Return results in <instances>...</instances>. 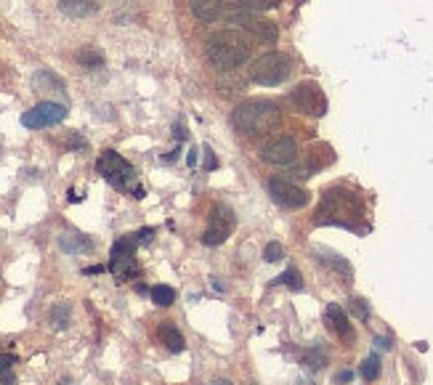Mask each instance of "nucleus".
I'll list each match as a JSON object with an SVG mask.
<instances>
[{
  "label": "nucleus",
  "instance_id": "obj_1",
  "mask_svg": "<svg viewBox=\"0 0 433 385\" xmlns=\"http://www.w3.org/2000/svg\"><path fill=\"white\" fill-rule=\"evenodd\" d=\"M205 53L218 70H237L250 59L252 45L247 35L240 30H218L205 43Z\"/></svg>",
  "mask_w": 433,
  "mask_h": 385
},
{
  "label": "nucleus",
  "instance_id": "obj_2",
  "mask_svg": "<svg viewBox=\"0 0 433 385\" xmlns=\"http://www.w3.org/2000/svg\"><path fill=\"white\" fill-rule=\"evenodd\" d=\"M282 122V112L269 99H250L240 104L232 114V125L242 136H263Z\"/></svg>",
  "mask_w": 433,
  "mask_h": 385
},
{
  "label": "nucleus",
  "instance_id": "obj_3",
  "mask_svg": "<svg viewBox=\"0 0 433 385\" xmlns=\"http://www.w3.org/2000/svg\"><path fill=\"white\" fill-rule=\"evenodd\" d=\"M319 223H335L346 229H356V221L362 218V202L353 192L346 189H327L322 197V205L316 210Z\"/></svg>",
  "mask_w": 433,
  "mask_h": 385
},
{
  "label": "nucleus",
  "instance_id": "obj_4",
  "mask_svg": "<svg viewBox=\"0 0 433 385\" xmlns=\"http://www.w3.org/2000/svg\"><path fill=\"white\" fill-rule=\"evenodd\" d=\"M292 75V59L282 51H269L258 56L250 67V80L258 85H282Z\"/></svg>",
  "mask_w": 433,
  "mask_h": 385
},
{
  "label": "nucleus",
  "instance_id": "obj_5",
  "mask_svg": "<svg viewBox=\"0 0 433 385\" xmlns=\"http://www.w3.org/2000/svg\"><path fill=\"white\" fill-rule=\"evenodd\" d=\"M96 170H99L101 178H104V181H109L114 189H128V186L136 181V170H133V165L128 163L125 157H120L114 149L101 152L99 163H96Z\"/></svg>",
  "mask_w": 433,
  "mask_h": 385
},
{
  "label": "nucleus",
  "instance_id": "obj_6",
  "mask_svg": "<svg viewBox=\"0 0 433 385\" xmlns=\"http://www.w3.org/2000/svg\"><path fill=\"white\" fill-rule=\"evenodd\" d=\"M290 104L301 112V114H309V117H324V112H327V96H324L322 88L311 80H306L292 88Z\"/></svg>",
  "mask_w": 433,
  "mask_h": 385
},
{
  "label": "nucleus",
  "instance_id": "obj_7",
  "mask_svg": "<svg viewBox=\"0 0 433 385\" xmlns=\"http://www.w3.org/2000/svg\"><path fill=\"white\" fill-rule=\"evenodd\" d=\"M234 226H237V218H234L232 207H226L221 202L213 205L210 215H208V229L202 232V244L215 247V244L226 242V237L234 232Z\"/></svg>",
  "mask_w": 433,
  "mask_h": 385
},
{
  "label": "nucleus",
  "instance_id": "obj_8",
  "mask_svg": "<svg viewBox=\"0 0 433 385\" xmlns=\"http://www.w3.org/2000/svg\"><path fill=\"white\" fill-rule=\"evenodd\" d=\"M266 189H269L274 202L287 207V210H301V207H306L309 200H311V194L306 192V189H301L298 183L292 181H284V178H269V181H266Z\"/></svg>",
  "mask_w": 433,
  "mask_h": 385
},
{
  "label": "nucleus",
  "instance_id": "obj_9",
  "mask_svg": "<svg viewBox=\"0 0 433 385\" xmlns=\"http://www.w3.org/2000/svg\"><path fill=\"white\" fill-rule=\"evenodd\" d=\"M226 16H229L234 24H240V27H245L247 32H252V35H255L258 40H263V43H277V38H279V30H277V24H274V21L258 19V16H255V13H250L247 9L229 11Z\"/></svg>",
  "mask_w": 433,
  "mask_h": 385
},
{
  "label": "nucleus",
  "instance_id": "obj_10",
  "mask_svg": "<svg viewBox=\"0 0 433 385\" xmlns=\"http://www.w3.org/2000/svg\"><path fill=\"white\" fill-rule=\"evenodd\" d=\"M67 117V107L56 102H43L38 104L35 109L24 112L21 114V125L30 128V131H38V128H48V125H56Z\"/></svg>",
  "mask_w": 433,
  "mask_h": 385
},
{
  "label": "nucleus",
  "instance_id": "obj_11",
  "mask_svg": "<svg viewBox=\"0 0 433 385\" xmlns=\"http://www.w3.org/2000/svg\"><path fill=\"white\" fill-rule=\"evenodd\" d=\"M261 160L269 165H292L298 160V143L287 139V136H279V139H272L261 149Z\"/></svg>",
  "mask_w": 433,
  "mask_h": 385
},
{
  "label": "nucleus",
  "instance_id": "obj_12",
  "mask_svg": "<svg viewBox=\"0 0 433 385\" xmlns=\"http://www.w3.org/2000/svg\"><path fill=\"white\" fill-rule=\"evenodd\" d=\"M189 9L200 21H218L229 13V0H189Z\"/></svg>",
  "mask_w": 433,
  "mask_h": 385
},
{
  "label": "nucleus",
  "instance_id": "obj_13",
  "mask_svg": "<svg viewBox=\"0 0 433 385\" xmlns=\"http://www.w3.org/2000/svg\"><path fill=\"white\" fill-rule=\"evenodd\" d=\"M324 322H327V327H330L338 337H343V340H353V327H351V322H348L346 311H343L338 303H330L324 308Z\"/></svg>",
  "mask_w": 433,
  "mask_h": 385
},
{
  "label": "nucleus",
  "instance_id": "obj_14",
  "mask_svg": "<svg viewBox=\"0 0 433 385\" xmlns=\"http://www.w3.org/2000/svg\"><path fill=\"white\" fill-rule=\"evenodd\" d=\"M59 247L64 253L70 255H80V253H91L93 250V242L85 237V234H77V232H64L59 237Z\"/></svg>",
  "mask_w": 433,
  "mask_h": 385
},
{
  "label": "nucleus",
  "instance_id": "obj_15",
  "mask_svg": "<svg viewBox=\"0 0 433 385\" xmlns=\"http://www.w3.org/2000/svg\"><path fill=\"white\" fill-rule=\"evenodd\" d=\"M109 271L117 276V282H128L139 274V264H136V255H125V258H112Z\"/></svg>",
  "mask_w": 433,
  "mask_h": 385
},
{
  "label": "nucleus",
  "instance_id": "obj_16",
  "mask_svg": "<svg viewBox=\"0 0 433 385\" xmlns=\"http://www.w3.org/2000/svg\"><path fill=\"white\" fill-rule=\"evenodd\" d=\"M32 85H35V91L38 93H59L61 99H64V82L48 70H41L35 77H32Z\"/></svg>",
  "mask_w": 433,
  "mask_h": 385
},
{
  "label": "nucleus",
  "instance_id": "obj_17",
  "mask_svg": "<svg viewBox=\"0 0 433 385\" xmlns=\"http://www.w3.org/2000/svg\"><path fill=\"white\" fill-rule=\"evenodd\" d=\"M61 13H67L72 19H85V16H93L96 13V3L91 0H59Z\"/></svg>",
  "mask_w": 433,
  "mask_h": 385
},
{
  "label": "nucleus",
  "instance_id": "obj_18",
  "mask_svg": "<svg viewBox=\"0 0 433 385\" xmlns=\"http://www.w3.org/2000/svg\"><path fill=\"white\" fill-rule=\"evenodd\" d=\"M157 335H160L162 345H165L171 354H181L183 348H186V340H183V335L178 332V327L176 325H162Z\"/></svg>",
  "mask_w": 433,
  "mask_h": 385
},
{
  "label": "nucleus",
  "instance_id": "obj_19",
  "mask_svg": "<svg viewBox=\"0 0 433 385\" xmlns=\"http://www.w3.org/2000/svg\"><path fill=\"white\" fill-rule=\"evenodd\" d=\"M77 64H80V67H85V70H101V67H104V56H101L96 48L85 45V48H80V51H77Z\"/></svg>",
  "mask_w": 433,
  "mask_h": 385
},
{
  "label": "nucleus",
  "instance_id": "obj_20",
  "mask_svg": "<svg viewBox=\"0 0 433 385\" xmlns=\"http://www.w3.org/2000/svg\"><path fill=\"white\" fill-rule=\"evenodd\" d=\"M70 319H72V311L67 303H56L50 308V327H53V330H67V327H70Z\"/></svg>",
  "mask_w": 433,
  "mask_h": 385
},
{
  "label": "nucleus",
  "instance_id": "obj_21",
  "mask_svg": "<svg viewBox=\"0 0 433 385\" xmlns=\"http://www.w3.org/2000/svg\"><path fill=\"white\" fill-rule=\"evenodd\" d=\"M149 295H151V300H154V305H162V308H168V305L176 303V290L168 287V284H157V287H151Z\"/></svg>",
  "mask_w": 433,
  "mask_h": 385
},
{
  "label": "nucleus",
  "instance_id": "obj_22",
  "mask_svg": "<svg viewBox=\"0 0 433 385\" xmlns=\"http://www.w3.org/2000/svg\"><path fill=\"white\" fill-rule=\"evenodd\" d=\"M136 237H120L117 242L112 244V253H109V258H125V255H136Z\"/></svg>",
  "mask_w": 433,
  "mask_h": 385
},
{
  "label": "nucleus",
  "instance_id": "obj_23",
  "mask_svg": "<svg viewBox=\"0 0 433 385\" xmlns=\"http://www.w3.org/2000/svg\"><path fill=\"white\" fill-rule=\"evenodd\" d=\"M316 253L324 255V258H319L322 264H327L330 269H335V271H343L346 276H351V266H348L346 258H341V255H335V253H327V250H316Z\"/></svg>",
  "mask_w": 433,
  "mask_h": 385
},
{
  "label": "nucleus",
  "instance_id": "obj_24",
  "mask_svg": "<svg viewBox=\"0 0 433 385\" xmlns=\"http://www.w3.org/2000/svg\"><path fill=\"white\" fill-rule=\"evenodd\" d=\"M303 364H306V369H311V372H322L324 367H327V354L311 348V351L303 354Z\"/></svg>",
  "mask_w": 433,
  "mask_h": 385
},
{
  "label": "nucleus",
  "instance_id": "obj_25",
  "mask_svg": "<svg viewBox=\"0 0 433 385\" xmlns=\"http://www.w3.org/2000/svg\"><path fill=\"white\" fill-rule=\"evenodd\" d=\"M277 284H287L292 293H301L303 290V276L298 269H287L282 276H277Z\"/></svg>",
  "mask_w": 433,
  "mask_h": 385
},
{
  "label": "nucleus",
  "instance_id": "obj_26",
  "mask_svg": "<svg viewBox=\"0 0 433 385\" xmlns=\"http://www.w3.org/2000/svg\"><path fill=\"white\" fill-rule=\"evenodd\" d=\"M378 375H380V356H367V362L362 364V377L364 380H378Z\"/></svg>",
  "mask_w": 433,
  "mask_h": 385
},
{
  "label": "nucleus",
  "instance_id": "obj_27",
  "mask_svg": "<svg viewBox=\"0 0 433 385\" xmlns=\"http://www.w3.org/2000/svg\"><path fill=\"white\" fill-rule=\"evenodd\" d=\"M277 6H279V0H240V9L247 11H269Z\"/></svg>",
  "mask_w": 433,
  "mask_h": 385
},
{
  "label": "nucleus",
  "instance_id": "obj_28",
  "mask_svg": "<svg viewBox=\"0 0 433 385\" xmlns=\"http://www.w3.org/2000/svg\"><path fill=\"white\" fill-rule=\"evenodd\" d=\"M282 255H284L282 244L269 242L266 244V250H263V261H266V264H277V261H282Z\"/></svg>",
  "mask_w": 433,
  "mask_h": 385
},
{
  "label": "nucleus",
  "instance_id": "obj_29",
  "mask_svg": "<svg viewBox=\"0 0 433 385\" xmlns=\"http://www.w3.org/2000/svg\"><path fill=\"white\" fill-rule=\"evenodd\" d=\"M351 314L356 316V319H362V322L370 319V308H367V303H364L362 298H351Z\"/></svg>",
  "mask_w": 433,
  "mask_h": 385
},
{
  "label": "nucleus",
  "instance_id": "obj_30",
  "mask_svg": "<svg viewBox=\"0 0 433 385\" xmlns=\"http://www.w3.org/2000/svg\"><path fill=\"white\" fill-rule=\"evenodd\" d=\"M202 165H205V170H215V168H218V160H215V154H213L210 146L202 149Z\"/></svg>",
  "mask_w": 433,
  "mask_h": 385
},
{
  "label": "nucleus",
  "instance_id": "obj_31",
  "mask_svg": "<svg viewBox=\"0 0 433 385\" xmlns=\"http://www.w3.org/2000/svg\"><path fill=\"white\" fill-rule=\"evenodd\" d=\"M136 237V242H151V237H154V229H141L139 234H133Z\"/></svg>",
  "mask_w": 433,
  "mask_h": 385
},
{
  "label": "nucleus",
  "instance_id": "obj_32",
  "mask_svg": "<svg viewBox=\"0 0 433 385\" xmlns=\"http://www.w3.org/2000/svg\"><path fill=\"white\" fill-rule=\"evenodd\" d=\"M0 383L14 385V372H11V369H0Z\"/></svg>",
  "mask_w": 433,
  "mask_h": 385
},
{
  "label": "nucleus",
  "instance_id": "obj_33",
  "mask_svg": "<svg viewBox=\"0 0 433 385\" xmlns=\"http://www.w3.org/2000/svg\"><path fill=\"white\" fill-rule=\"evenodd\" d=\"M353 380V372H348V369H346V372H338V377H335V383H351Z\"/></svg>",
  "mask_w": 433,
  "mask_h": 385
},
{
  "label": "nucleus",
  "instance_id": "obj_34",
  "mask_svg": "<svg viewBox=\"0 0 433 385\" xmlns=\"http://www.w3.org/2000/svg\"><path fill=\"white\" fill-rule=\"evenodd\" d=\"M375 345L383 348V351H388V348H391V337H375Z\"/></svg>",
  "mask_w": 433,
  "mask_h": 385
},
{
  "label": "nucleus",
  "instance_id": "obj_35",
  "mask_svg": "<svg viewBox=\"0 0 433 385\" xmlns=\"http://www.w3.org/2000/svg\"><path fill=\"white\" fill-rule=\"evenodd\" d=\"M173 136H176V139H178V141H181V139H186V136H189V133H186V128H183L181 122H178V125H176V133H173Z\"/></svg>",
  "mask_w": 433,
  "mask_h": 385
},
{
  "label": "nucleus",
  "instance_id": "obj_36",
  "mask_svg": "<svg viewBox=\"0 0 433 385\" xmlns=\"http://www.w3.org/2000/svg\"><path fill=\"white\" fill-rule=\"evenodd\" d=\"M14 364V356H0V369H11Z\"/></svg>",
  "mask_w": 433,
  "mask_h": 385
},
{
  "label": "nucleus",
  "instance_id": "obj_37",
  "mask_svg": "<svg viewBox=\"0 0 433 385\" xmlns=\"http://www.w3.org/2000/svg\"><path fill=\"white\" fill-rule=\"evenodd\" d=\"M101 271H104V266H91V269H85V271H82V274H101Z\"/></svg>",
  "mask_w": 433,
  "mask_h": 385
},
{
  "label": "nucleus",
  "instance_id": "obj_38",
  "mask_svg": "<svg viewBox=\"0 0 433 385\" xmlns=\"http://www.w3.org/2000/svg\"><path fill=\"white\" fill-rule=\"evenodd\" d=\"M133 197H136V200H144V197H146L144 186H136V189H133Z\"/></svg>",
  "mask_w": 433,
  "mask_h": 385
},
{
  "label": "nucleus",
  "instance_id": "obj_39",
  "mask_svg": "<svg viewBox=\"0 0 433 385\" xmlns=\"http://www.w3.org/2000/svg\"><path fill=\"white\" fill-rule=\"evenodd\" d=\"M186 163H189V165L197 163V152H189V157H186Z\"/></svg>",
  "mask_w": 433,
  "mask_h": 385
},
{
  "label": "nucleus",
  "instance_id": "obj_40",
  "mask_svg": "<svg viewBox=\"0 0 433 385\" xmlns=\"http://www.w3.org/2000/svg\"><path fill=\"white\" fill-rule=\"evenodd\" d=\"M210 385H232V383H229V380H221V377H218V380H213Z\"/></svg>",
  "mask_w": 433,
  "mask_h": 385
},
{
  "label": "nucleus",
  "instance_id": "obj_41",
  "mask_svg": "<svg viewBox=\"0 0 433 385\" xmlns=\"http://www.w3.org/2000/svg\"><path fill=\"white\" fill-rule=\"evenodd\" d=\"M61 385H72V380H70V377H64V380H61Z\"/></svg>",
  "mask_w": 433,
  "mask_h": 385
},
{
  "label": "nucleus",
  "instance_id": "obj_42",
  "mask_svg": "<svg viewBox=\"0 0 433 385\" xmlns=\"http://www.w3.org/2000/svg\"><path fill=\"white\" fill-rule=\"evenodd\" d=\"M298 385H311V383H298Z\"/></svg>",
  "mask_w": 433,
  "mask_h": 385
}]
</instances>
